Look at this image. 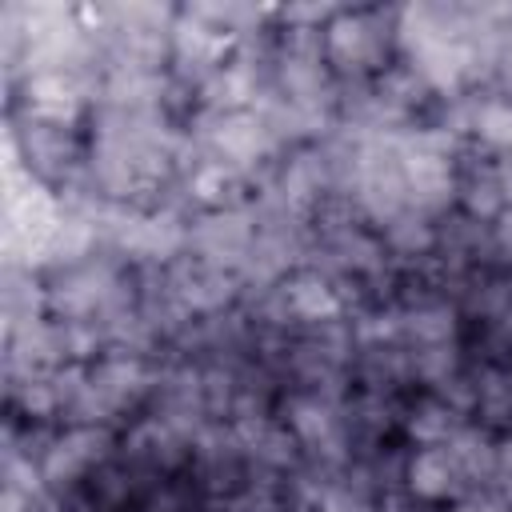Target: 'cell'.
<instances>
[{
	"label": "cell",
	"instance_id": "obj_12",
	"mask_svg": "<svg viewBox=\"0 0 512 512\" xmlns=\"http://www.w3.org/2000/svg\"><path fill=\"white\" fill-rule=\"evenodd\" d=\"M408 432L420 440V444H448L460 424H456V412L444 404V400H424L412 408V420H408Z\"/></svg>",
	"mask_w": 512,
	"mask_h": 512
},
{
	"label": "cell",
	"instance_id": "obj_17",
	"mask_svg": "<svg viewBox=\"0 0 512 512\" xmlns=\"http://www.w3.org/2000/svg\"><path fill=\"white\" fill-rule=\"evenodd\" d=\"M456 512H508V508L496 496H468V500L456 504Z\"/></svg>",
	"mask_w": 512,
	"mask_h": 512
},
{
	"label": "cell",
	"instance_id": "obj_16",
	"mask_svg": "<svg viewBox=\"0 0 512 512\" xmlns=\"http://www.w3.org/2000/svg\"><path fill=\"white\" fill-rule=\"evenodd\" d=\"M320 512H372V508L348 488H328L324 500H320Z\"/></svg>",
	"mask_w": 512,
	"mask_h": 512
},
{
	"label": "cell",
	"instance_id": "obj_10",
	"mask_svg": "<svg viewBox=\"0 0 512 512\" xmlns=\"http://www.w3.org/2000/svg\"><path fill=\"white\" fill-rule=\"evenodd\" d=\"M284 304L296 320H308V324H324V320H336L340 316V296L336 288L316 276V272H296L284 280Z\"/></svg>",
	"mask_w": 512,
	"mask_h": 512
},
{
	"label": "cell",
	"instance_id": "obj_14",
	"mask_svg": "<svg viewBox=\"0 0 512 512\" xmlns=\"http://www.w3.org/2000/svg\"><path fill=\"white\" fill-rule=\"evenodd\" d=\"M320 184H324V164H320L316 156H300V160H292V168L284 172V196H288L292 204H308V200L320 192Z\"/></svg>",
	"mask_w": 512,
	"mask_h": 512
},
{
	"label": "cell",
	"instance_id": "obj_19",
	"mask_svg": "<svg viewBox=\"0 0 512 512\" xmlns=\"http://www.w3.org/2000/svg\"><path fill=\"white\" fill-rule=\"evenodd\" d=\"M500 64H504V76H512V28L504 36V48H500Z\"/></svg>",
	"mask_w": 512,
	"mask_h": 512
},
{
	"label": "cell",
	"instance_id": "obj_1",
	"mask_svg": "<svg viewBox=\"0 0 512 512\" xmlns=\"http://www.w3.org/2000/svg\"><path fill=\"white\" fill-rule=\"evenodd\" d=\"M404 188H408V212H432L444 208L456 196V136L448 128H420L396 136Z\"/></svg>",
	"mask_w": 512,
	"mask_h": 512
},
{
	"label": "cell",
	"instance_id": "obj_20",
	"mask_svg": "<svg viewBox=\"0 0 512 512\" xmlns=\"http://www.w3.org/2000/svg\"><path fill=\"white\" fill-rule=\"evenodd\" d=\"M500 464H504V468H508V472H512V440H508V444H504V448H500Z\"/></svg>",
	"mask_w": 512,
	"mask_h": 512
},
{
	"label": "cell",
	"instance_id": "obj_4",
	"mask_svg": "<svg viewBox=\"0 0 512 512\" xmlns=\"http://www.w3.org/2000/svg\"><path fill=\"white\" fill-rule=\"evenodd\" d=\"M208 144H212V152H216L220 164H228V168L240 172V168L260 164V160L272 152L276 128H272L260 112H252V108L216 112V120H212V128H208Z\"/></svg>",
	"mask_w": 512,
	"mask_h": 512
},
{
	"label": "cell",
	"instance_id": "obj_11",
	"mask_svg": "<svg viewBox=\"0 0 512 512\" xmlns=\"http://www.w3.org/2000/svg\"><path fill=\"white\" fill-rule=\"evenodd\" d=\"M468 132L480 144L512 156V100L508 96H484V100H476L468 108Z\"/></svg>",
	"mask_w": 512,
	"mask_h": 512
},
{
	"label": "cell",
	"instance_id": "obj_15",
	"mask_svg": "<svg viewBox=\"0 0 512 512\" xmlns=\"http://www.w3.org/2000/svg\"><path fill=\"white\" fill-rule=\"evenodd\" d=\"M408 332H412L416 340L440 348V344L452 336V312H448V308H420V312L408 316Z\"/></svg>",
	"mask_w": 512,
	"mask_h": 512
},
{
	"label": "cell",
	"instance_id": "obj_7",
	"mask_svg": "<svg viewBox=\"0 0 512 512\" xmlns=\"http://www.w3.org/2000/svg\"><path fill=\"white\" fill-rule=\"evenodd\" d=\"M116 240L124 252H132L140 260H168L184 248L188 228L172 212H136V216H124Z\"/></svg>",
	"mask_w": 512,
	"mask_h": 512
},
{
	"label": "cell",
	"instance_id": "obj_9",
	"mask_svg": "<svg viewBox=\"0 0 512 512\" xmlns=\"http://www.w3.org/2000/svg\"><path fill=\"white\" fill-rule=\"evenodd\" d=\"M100 452H104V432L100 428H72V432H64L48 448V456H44V480L64 484V480L80 476L88 464H96Z\"/></svg>",
	"mask_w": 512,
	"mask_h": 512
},
{
	"label": "cell",
	"instance_id": "obj_3",
	"mask_svg": "<svg viewBox=\"0 0 512 512\" xmlns=\"http://www.w3.org/2000/svg\"><path fill=\"white\" fill-rule=\"evenodd\" d=\"M388 36L392 28L384 24L380 12H368V8L336 12L324 24V56L340 72H368V68H380L388 52Z\"/></svg>",
	"mask_w": 512,
	"mask_h": 512
},
{
	"label": "cell",
	"instance_id": "obj_2",
	"mask_svg": "<svg viewBox=\"0 0 512 512\" xmlns=\"http://www.w3.org/2000/svg\"><path fill=\"white\" fill-rule=\"evenodd\" d=\"M352 180H356V200L372 220L392 224V220H400L408 212V188H404L396 136L364 140L356 160H352Z\"/></svg>",
	"mask_w": 512,
	"mask_h": 512
},
{
	"label": "cell",
	"instance_id": "obj_13",
	"mask_svg": "<svg viewBox=\"0 0 512 512\" xmlns=\"http://www.w3.org/2000/svg\"><path fill=\"white\" fill-rule=\"evenodd\" d=\"M288 420H292L296 440H304L312 448H328L336 440V416L320 400H296L292 412H288Z\"/></svg>",
	"mask_w": 512,
	"mask_h": 512
},
{
	"label": "cell",
	"instance_id": "obj_5",
	"mask_svg": "<svg viewBox=\"0 0 512 512\" xmlns=\"http://www.w3.org/2000/svg\"><path fill=\"white\" fill-rule=\"evenodd\" d=\"M404 480H408V492H412L416 500L436 504V500L460 496L468 472H464V464L456 460V452H452L448 444H424V448L408 460Z\"/></svg>",
	"mask_w": 512,
	"mask_h": 512
},
{
	"label": "cell",
	"instance_id": "obj_6",
	"mask_svg": "<svg viewBox=\"0 0 512 512\" xmlns=\"http://www.w3.org/2000/svg\"><path fill=\"white\" fill-rule=\"evenodd\" d=\"M188 240L200 248V260L220 268L224 260H240L252 252V224L240 208H212L196 232H188Z\"/></svg>",
	"mask_w": 512,
	"mask_h": 512
},
{
	"label": "cell",
	"instance_id": "obj_18",
	"mask_svg": "<svg viewBox=\"0 0 512 512\" xmlns=\"http://www.w3.org/2000/svg\"><path fill=\"white\" fill-rule=\"evenodd\" d=\"M496 176H500V192H504V204H512V156L496 168Z\"/></svg>",
	"mask_w": 512,
	"mask_h": 512
},
{
	"label": "cell",
	"instance_id": "obj_8",
	"mask_svg": "<svg viewBox=\"0 0 512 512\" xmlns=\"http://www.w3.org/2000/svg\"><path fill=\"white\" fill-rule=\"evenodd\" d=\"M76 108H80V88L64 72L48 68V72H36L28 80V112L40 124L60 128V124H68L76 116Z\"/></svg>",
	"mask_w": 512,
	"mask_h": 512
}]
</instances>
